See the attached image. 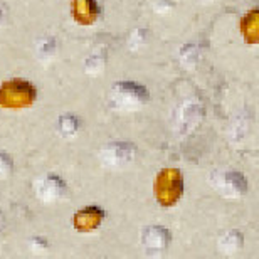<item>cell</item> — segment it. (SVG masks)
Here are the masks:
<instances>
[{"mask_svg": "<svg viewBox=\"0 0 259 259\" xmlns=\"http://www.w3.org/2000/svg\"><path fill=\"white\" fill-rule=\"evenodd\" d=\"M150 101V91L140 82H116L108 93V106L116 113H135Z\"/></svg>", "mask_w": 259, "mask_h": 259, "instance_id": "obj_1", "label": "cell"}, {"mask_svg": "<svg viewBox=\"0 0 259 259\" xmlns=\"http://www.w3.org/2000/svg\"><path fill=\"white\" fill-rule=\"evenodd\" d=\"M37 91L32 82L24 79H10L0 84V106L7 110H24L32 106Z\"/></svg>", "mask_w": 259, "mask_h": 259, "instance_id": "obj_2", "label": "cell"}, {"mask_svg": "<svg viewBox=\"0 0 259 259\" xmlns=\"http://www.w3.org/2000/svg\"><path fill=\"white\" fill-rule=\"evenodd\" d=\"M155 197L162 207H174L184 192L182 174L175 168H165L157 175L153 185Z\"/></svg>", "mask_w": 259, "mask_h": 259, "instance_id": "obj_3", "label": "cell"}, {"mask_svg": "<svg viewBox=\"0 0 259 259\" xmlns=\"http://www.w3.org/2000/svg\"><path fill=\"white\" fill-rule=\"evenodd\" d=\"M137 152V147L130 142H111L100 150V162L106 168L120 170L133 162Z\"/></svg>", "mask_w": 259, "mask_h": 259, "instance_id": "obj_4", "label": "cell"}, {"mask_svg": "<svg viewBox=\"0 0 259 259\" xmlns=\"http://www.w3.org/2000/svg\"><path fill=\"white\" fill-rule=\"evenodd\" d=\"M210 185L224 197L237 199L246 195L247 182L239 172H215L210 175Z\"/></svg>", "mask_w": 259, "mask_h": 259, "instance_id": "obj_5", "label": "cell"}, {"mask_svg": "<svg viewBox=\"0 0 259 259\" xmlns=\"http://www.w3.org/2000/svg\"><path fill=\"white\" fill-rule=\"evenodd\" d=\"M35 190V197L40 202H46V204H53V202L61 200L67 192V185L59 175H46V177L39 179L34 185Z\"/></svg>", "mask_w": 259, "mask_h": 259, "instance_id": "obj_6", "label": "cell"}, {"mask_svg": "<svg viewBox=\"0 0 259 259\" xmlns=\"http://www.w3.org/2000/svg\"><path fill=\"white\" fill-rule=\"evenodd\" d=\"M172 242V234L167 227L162 226H148L142 232V246L148 254H160L167 251Z\"/></svg>", "mask_w": 259, "mask_h": 259, "instance_id": "obj_7", "label": "cell"}, {"mask_svg": "<svg viewBox=\"0 0 259 259\" xmlns=\"http://www.w3.org/2000/svg\"><path fill=\"white\" fill-rule=\"evenodd\" d=\"M105 210L98 205H90L84 207V209L77 210L74 217H72V226L77 232H82V234H90V232L100 229V226L105 221Z\"/></svg>", "mask_w": 259, "mask_h": 259, "instance_id": "obj_8", "label": "cell"}, {"mask_svg": "<svg viewBox=\"0 0 259 259\" xmlns=\"http://www.w3.org/2000/svg\"><path fill=\"white\" fill-rule=\"evenodd\" d=\"M204 120V108L199 103H184L177 111V130L179 133H189L194 128L200 125V121Z\"/></svg>", "mask_w": 259, "mask_h": 259, "instance_id": "obj_9", "label": "cell"}, {"mask_svg": "<svg viewBox=\"0 0 259 259\" xmlns=\"http://www.w3.org/2000/svg\"><path fill=\"white\" fill-rule=\"evenodd\" d=\"M100 15V7L96 0H72V17L76 22L90 25Z\"/></svg>", "mask_w": 259, "mask_h": 259, "instance_id": "obj_10", "label": "cell"}, {"mask_svg": "<svg viewBox=\"0 0 259 259\" xmlns=\"http://www.w3.org/2000/svg\"><path fill=\"white\" fill-rule=\"evenodd\" d=\"M244 247V236L239 231H229L222 234L217 241V249L224 256H236Z\"/></svg>", "mask_w": 259, "mask_h": 259, "instance_id": "obj_11", "label": "cell"}, {"mask_svg": "<svg viewBox=\"0 0 259 259\" xmlns=\"http://www.w3.org/2000/svg\"><path fill=\"white\" fill-rule=\"evenodd\" d=\"M58 54V40L53 35H44L35 40V56L40 63H51Z\"/></svg>", "mask_w": 259, "mask_h": 259, "instance_id": "obj_12", "label": "cell"}, {"mask_svg": "<svg viewBox=\"0 0 259 259\" xmlns=\"http://www.w3.org/2000/svg\"><path fill=\"white\" fill-rule=\"evenodd\" d=\"M81 120L76 115H71V113H66V115H61L58 123H56V130L63 138H72L74 135L81 130Z\"/></svg>", "mask_w": 259, "mask_h": 259, "instance_id": "obj_13", "label": "cell"}, {"mask_svg": "<svg viewBox=\"0 0 259 259\" xmlns=\"http://www.w3.org/2000/svg\"><path fill=\"white\" fill-rule=\"evenodd\" d=\"M106 67V53H95L84 61V71L90 76H98Z\"/></svg>", "mask_w": 259, "mask_h": 259, "instance_id": "obj_14", "label": "cell"}, {"mask_svg": "<svg viewBox=\"0 0 259 259\" xmlns=\"http://www.w3.org/2000/svg\"><path fill=\"white\" fill-rule=\"evenodd\" d=\"M199 58H200L199 48L194 44L185 46V48L180 51V64L184 67H189V69L195 67V64L199 63Z\"/></svg>", "mask_w": 259, "mask_h": 259, "instance_id": "obj_15", "label": "cell"}, {"mask_svg": "<svg viewBox=\"0 0 259 259\" xmlns=\"http://www.w3.org/2000/svg\"><path fill=\"white\" fill-rule=\"evenodd\" d=\"M147 39H148V32L145 29L133 30V32L130 34V37H128V48L133 49V51L143 48L145 42H147Z\"/></svg>", "mask_w": 259, "mask_h": 259, "instance_id": "obj_16", "label": "cell"}, {"mask_svg": "<svg viewBox=\"0 0 259 259\" xmlns=\"http://www.w3.org/2000/svg\"><path fill=\"white\" fill-rule=\"evenodd\" d=\"M14 172V160L9 153L0 152V180L9 179Z\"/></svg>", "mask_w": 259, "mask_h": 259, "instance_id": "obj_17", "label": "cell"}, {"mask_svg": "<svg viewBox=\"0 0 259 259\" xmlns=\"http://www.w3.org/2000/svg\"><path fill=\"white\" fill-rule=\"evenodd\" d=\"M29 249L34 252V254H46L49 251V242L44 237L35 236L29 241Z\"/></svg>", "mask_w": 259, "mask_h": 259, "instance_id": "obj_18", "label": "cell"}, {"mask_svg": "<svg viewBox=\"0 0 259 259\" xmlns=\"http://www.w3.org/2000/svg\"><path fill=\"white\" fill-rule=\"evenodd\" d=\"M7 24V7H5L4 2H0V32Z\"/></svg>", "mask_w": 259, "mask_h": 259, "instance_id": "obj_19", "label": "cell"}, {"mask_svg": "<svg viewBox=\"0 0 259 259\" xmlns=\"http://www.w3.org/2000/svg\"><path fill=\"white\" fill-rule=\"evenodd\" d=\"M165 7V10L167 9H174L175 7V4L172 2V0H160V2L155 5V9L158 10V12H162V9Z\"/></svg>", "mask_w": 259, "mask_h": 259, "instance_id": "obj_20", "label": "cell"}, {"mask_svg": "<svg viewBox=\"0 0 259 259\" xmlns=\"http://www.w3.org/2000/svg\"><path fill=\"white\" fill-rule=\"evenodd\" d=\"M5 229V221H4V215H2V212H0V237H2V232Z\"/></svg>", "mask_w": 259, "mask_h": 259, "instance_id": "obj_21", "label": "cell"}, {"mask_svg": "<svg viewBox=\"0 0 259 259\" xmlns=\"http://www.w3.org/2000/svg\"><path fill=\"white\" fill-rule=\"evenodd\" d=\"M202 4H210V2H214V0H200Z\"/></svg>", "mask_w": 259, "mask_h": 259, "instance_id": "obj_22", "label": "cell"}]
</instances>
